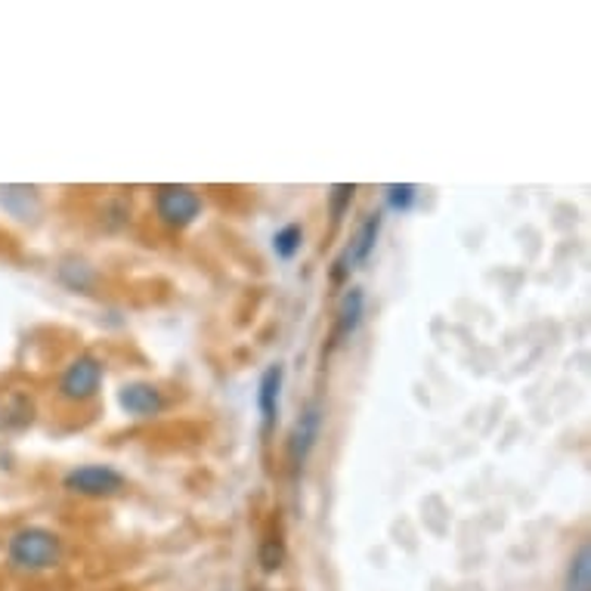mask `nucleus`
Segmentation results:
<instances>
[{
	"instance_id": "obj_1",
	"label": "nucleus",
	"mask_w": 591,
	"mask_h": 591,
	"mask_svg": "<svg viewBox=\"0 0 591 591\" xmlns=\"http://www.w3.org/2000/svg\"><path fill=\"white\" fill-rule=\"evenodd\" d=\"M62 561V539L43 527H22L7 542V564L16 573L53 570Z\"/></svg>"
},
{
	"instance_id": "obj_2",
	"label": "nucleus",
	"mask_w": 591,
	"mask_h": 591,
	"mask_svg": "<svg viewBox=\"0 0 591 591\" xmlns=\"http://www.w3.org/2000/svg\"><path fill=\"white\" fill-rule=\"evenodd\" d=\"M155 214L167 229H186L202 214V199L192 186L167 184L155 189Z\"/></svg>"
},
{
	"instance_id": "obj_3",
	"label": "nucleus",
	"mask_w": 591,
	"mask_h": 591,
	"mask_svg": "<svg viewBox=\"0 0 591 591\" xmlns=\"http://www.w3.org/2000/svg\"><path fill=\"white\" fill-rule=\"evenodd\" d=\"M62 487L72 492V495H87V499H112L127 487L124 474H118L109 465H81V468H72L65 474Z\"/></svg>"
},
{
	"instance_id": "obj_4",
	"label": "nucleus",
	"mask_w": 591,
	"mask_h": 591,
	"mask_svg": "<svg viewBox=\"0 0 591 591\" xmlns=\"http://www.w3.org/2000/svg\"><path fill=\"white\" fill-rule=\"evenodd\" d=\"M102 385V363L97 356H78L72 366L62 372L60 397L68 403H87L100 393Z\"/></svg>"
},
{
	"instance_id": "obj_5",
	"label": "nucleus",
	"mask_w": 591,
	"mask_h": 591,
	"mask_svg": "<svg viewBox=\"0 0 591 591\" xmlns=\"http://www.w3.org/2000/svg\"><path fill=\"white\" fill-rule=\"evenodd\" d=\"M319 428H323V408L313 403V406H306L304 415L294 422L291 437H288V458H291V468L294 470L304 468V462L310 458V452L316 447V440H319Z\"/></svg>"
},
{
	"instance_id": "obj_6",
	"label": "nucleus",
	"mask_w": 591,
	"mask_h": 591,
	"mask_svg": "<svg viewBox=\"0 0 591 591\" xmlns=\"http://www.w3.org/2000/svg\"><path fill=\"white\" fill-rule=\"evenodd\" d=\"M35 422V400L28 390L0 388V433H16L32 428Z\"/></svg>"
},
{
	"instance_id": "obj_7",
	"label": "nucleus",
	"mask_w": 591,
	"mask_h": 591,
	"mask_svg": "<svg viewBox=\"0 0 591 591\" xmlns=\"http://www.w3.org/2000/svg\"><path fill=\"white\" fill-rule=\"evenodd\" d=\"M282 385H286V368L282 366H269L264 375H261V385H257V408H261L264 433H273L276 422H279Z\"/></svg>"
},
{
	"instance_id": "obj_8",
	"label": "nucleus",
	"mask_w": 591,
	"mask_h": 591,
	"mask_svg": "<svg viewBox=\"0 0 591 591\" xmlns=\"http://www.w3.org/2000/svg\"><path fill=\"white\" fill-rule=\"evenodd\" d=\"M118 403L134 418H152L164 408V397L159 388H152L146 381H134V385H124L118 390Z\"/></svg>"
},
{
	"instance_id": "obj_9",
	"label": "nucleus",
	"mask_w": 591,
	"mask_h": 591,
	"mask_svg": "<svg viewBox=\"0 0 591 591\" xmlns=\"http://www.w3.org/2000/svg\"><path fill=\"white\" fill-rule=\"evenodd\" d=\"M363 313H366V294H363L360 288H350L344 298H341V304H338V316H335L331 341L338 344V341L350 338V335L360 328V323H363Z\"/></svg>"
},
{
	"instance_id": "obj_10",
	"label": "nucleus",
	"mask_w": 591,
	"mask_h": 591,
	"mask_svg": "<svg viewBox=\"0 0 591 591\" xmlns=\"http://www.w3.org/2000/svg\"><path fill=\"white\" fill-rule=\"evenodd\" d=\"M378 232H381V214H378V211H375V214H366V221L360 224L356 236L350 239V248L344 251V257L350 261V266L366 264L368 257H372V251H375Z\"/></svg>"
},
{
	"instance_id": "obj_11",
	"label": "nucleus",
	"mask_w": 591,
	"mask_h": 591,
	"mask_svg": "<svg viewBox=\"0 0 591 591\" xmlns=\"http://www.w3.org/2000/svg\"><path fill=\"white\" fill-rule=\"evenodd\" d=\"M564 591H591V549L582 542L570 557V567L564 576Z\"/></svg>"
},
{
	"instance_id": "obj_12",
	"label": "nucleus",
	"mask_w": 591,
	"mask_h": 591,
	"mask_svg": "<svg viewBox=\"0 0 591 591\" xmlns=\"http://www.w3.org/2000/svg\"><path fill=\"white\" fill-rule=\"evenodd\" d=\"M286 557L288 549L282 532H269L264 542H261V549H257V564H261V570L279 573L282 570V564H286Z\"/></svg>"
},
{
	"instance_id": "obj_13",
	"label": "nucleus",
	"mask_w": 591,
	"mask_h": 591,
	"mask_svg": "<svg viewBox=\"0 0 591 591\" xmlns=\"http://www.w3.org/2000/svg\"><path fill=\"white\" fill-rule=\"evenodd\" d=\"M301 246H304V226L301 224L282 226V229L273 236V251H276V257H282V261H294V257L301 254Z\"/></svg>"
},
{
	"instance_id": "obj_14",
	"label": "nucleus",
	"mask_w": 591,
	"mask_h": 591,
	"mask_svg": "<svg viewBox=\"0 0 591 591\" xmlns=\"http://www.w3.org/2000/svg\"><path fill=\"white\" fill-rule=\"evenodd\" d=\"M356 196V184H335L328 192V211H331V224H341V217L347 214V208Z\"/></svg>"
},
{
	"instance_id": "obj_15",
	"label": "nucleus",
	"mask_w": 591,
	"mask_h": 591,
	"mask_svg": "<svg viewBox=\"0 0 591 591\" xmlns=\"http://www.w3.org/2000/svg\"><path fill=\"white\" fill-rule=\"evenodd\" d=\"M418 202V186L415 184H390L388 186V204L393 211H412V204Z\"/></svg>"
}]
</instances>
